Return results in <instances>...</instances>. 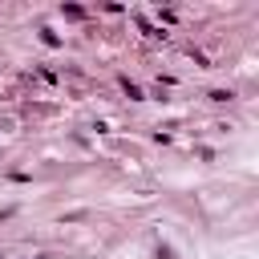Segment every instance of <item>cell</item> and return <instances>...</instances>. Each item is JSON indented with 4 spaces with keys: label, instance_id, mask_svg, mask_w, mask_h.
<instances>
[{
    "label": "cell",
    "instance_id": "1",
    "mask_svg": "<svg viewBox=\"0 0 259 259\" xmlns=\"http://www.w3.org/2000/svg\"><path fill=\"white\" fill-rule=\"evenodd\" d=\"M65 16H73V20H81V16H85V8H77V4H65Z\"/></svg>",
    "mask_w": 259,
    "mask_h": 259
},
{
    "label": "cell",
    "instance_id": "2",
    "mask_svg": "<svg viewBox=\"0 0 259 259\" xmlns=\"http://www.w3.org/2000/svg\"><path fill=\"white\" fill-rule=\"evenodd\" d=\"M121 89H125V93H130V97H134V101H138V97H142V89H138V85H134V81H121Z\"/></svg>",
    "mask_w": 259,
    "mask_h": 259
},
{
    "label": "cell",
    "instance_id": "3",
    "mask_svg": "<svg viewBox=\"0 0 259 259\" xmlns=\"http://www.w3.org/2000/svg\"><path fill=\"white\" fill-rule=\"evenodd\" d=\"M158 259H174V255H170V247H158Z\"/></svg>",
    "mask_w": 259,
    "mask_h": 259
}]
</instances>
